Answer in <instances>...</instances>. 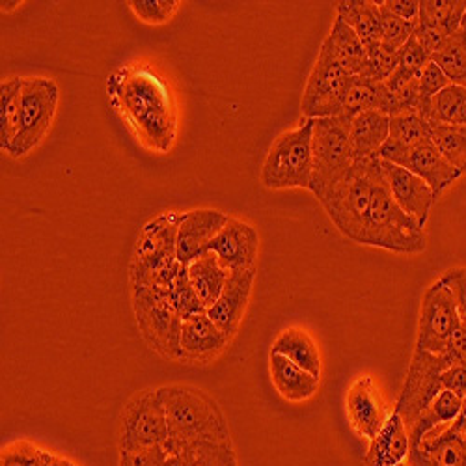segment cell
<instances>
[{
	"label": "cell",
	"mask_w": 466,
	"mask_h": 466,
	"mask_svg": "<svg viewBox=\"0 0 466 466\" xmlns=\"http://www.w3.org/2000/svg\"><path fill=\"white\" fill-rule=\"evenodd\" d=\"M459 323L457 302L451 289L442 280H437L425 289L421 299L416 349L435 355L444 353Z\"/></svg>",
	"instance_id": "14"
},
{
	"label": "cell",
	"mask_w": 466,
	"mask_h": 466,
	"mask_svg": "<svg viewBox=\"0 0 466 466\" xmlns=\"http://www.w3.org/2000/svg\"><path fill=\"white\" fill-rule=\"evenodd\" d=\"M388 97V116H396L407 110H420L423 114V103L420 97V75L405 69H396L390 79L384 83Z\"/></svg>",
	"instance_id": "33"
},
{
	"label": "cell",
	"mask_w": 466,
	"mask_h": 466,
	"mask_svg": "<svg viewBox=\"0 0 466 466\" xmlns=\"http://www.w3.org/2000/svg\"><path fill=\"white\" fill-rule=\"evenodd\" d=\"M256 280V268L236 270L229 273L228 282L217 299V302L208 308L209 319L231 339L241 327L245 312L250 302L252 288Z\"/></svg>",
	"instance_id": "18"
},
{
	"label": "cell",
	"mask_w": 466,
	"mask_h": 466,
	"mask_svg": "<svg viewBox=\"0 0 466 466\" xmlns=\"http://www.w3.org/2000/svg\"><path fill=\"white\" fill-rule=\"evenodd\" d=\"M380 14H382V44L386 47H390L392 51H400L409 42V37L414 34L416 23L405 21L390 12H386L382 6H380Z\"/></svg>",
	"instance_id": "40"
},
{
	"label": "cell",
	"mask_w": 466,
	"mask_h": 466,
	"mask_svg": "<svg viewBox=\"0 0 466 466\" xmlns=\"http://www.w3.org/2000/svg\"><path fill=\"white\" fill-rule=\"evenodd\" d=\"M270 353H277L302 368L304 371L312 373L314 377H321V355L316 341L304 329L289 327L279 334L273 341Z\"/></svg>",
	"instance_id": "25"
},
{
	"label": "cell",
	"mask_w": 466,
	"mask_h": 466,
	"mask_svg": "<svg viewBox=\"0 0 466 466\" xmlns=\"http://www.w3.org/2000/svg\"><path fill=\"white\" fill-rule=\"evenodd\" d=\"M318 200L347 239L396 254L425 250L423 228L396 204L379 157L357 159Z\"/></svg>",
	"instance_id": "1"
},
{
	"label": "cell",
	"mask_w": 466,
	"mask_h": 466,
	"mask_svg": "<svg viewBox=\"0 0 466 466\" xmlns=\"http://www.w3.org/2000/svg\"><path fill=\"white\" fill-rule=\"evenodd\" d=\"M431 140L453 168L466 172V126H433Z\"/></svg>",
	"instance_id": "37"
},
{
	"label": "cell",
	"mask_w": 466,
	"mask_h": 466,
	"mask_svg": "<svg viewBox=\"0 0 466 466\" xmlns=\"http://www.w3.org/2000/svg\"><path fill=\"white\" fill-rule=\"evenodd\" d=\"M23 101V79L10 76L0 85V147L8 151L19 133Z\"/></svg>",
	"instance_id": "32"
},
{
	"label": "cell",
	"mask_w": 466,
	"mask_h": 466,
	"mask_svg": "<svg viewBox=\"0 0 466 466\" xmlns=\"http://www.w3.org/2000/svg\"><path fill=\"white\" fill-rule=\"evenodd\" d=\"M388 137H390V116L384 112H360L349 122V138L357 159L377 157Z\"/></svg>",
	"instance_id": "24"
},
{
	"label": "cell",
	"mask_w": 466,
	"mask_h": 466,
	"mask_svg": "<svg viewBox=\"0 0 466 466\" xmlns=\"http://www.w3.org/2000/svg\"><path fill=\"white\" fill-rule=\"evenodd\" d=\"M168 291L170 302L174 304V308L177 309V314L185 319L198 316V314H206V308L200 302L197 291H194L190 280H188V270L185 265H181L177 268V273L174 275V279L170 280V284L165 288Z\"/></svg>",
	"instance_id": "38"
},
{
	"label": "cell",
	"mask_w": 466,
	"mask_h": 466,
	"mask_svg": "<svg viewBox=\"0 0 466 466\" xmlns=\"http://www.w3.org/2000/svg\"><path fill=\"white\" fill-rule=\"evenodd\" d=\"M380 6L405 21H418L420 15V0H382Z\"/></svg>",
	"instance_id": "47"
},
{
	"label": "cell",
	"mask_w": 466,
	"mask_h": 466,
	"mask_svg": "<svg viewBox=\"0 0 466 466\" xmlns=\"http://www.w3.org/2000/svg\"><path fill=\"white\" fill-rule=\"evenodd\" d=\"M386 108H388V97H386L384 83H373V81L362 79V76H353L345 92L339 118H343L345 122H351L360 112L379 110L386 114Z\"/></svg>",
	"instance_id": "30"
},
{
	"label": "cell",
	"mask_w": 466,
	"mask_h": 466,
	"mask_svg": "<svg viewBox=\"0 0 466 466\" xmlns=\"http://www.w3.org/2000/svg\"><path fill=\"white\" fill-rule=\"evenodd\" d=\"M453 293L455 302H457V312H459V321L466 329V267L462 268H450L448 273L441 279Z\"/></svg>",
	"instance_id": "45"
},
{
	"label": "cell",
	"mask_w": 466,
	"mask_h": 466,
	"mask_svg": "<svg viewBox=\"0 0 466 466\" xmlns=\"http://www.w3.org/2000/svg\"><path fill=\"white\" fill-rule=\"evenodd\" d=\"M444 353H448L455 364L466 366V329L461 323L451 334Z\"/></svg>",
	"instance_id": "48"
},
{
	"label": "cell",
	"mask_w": 466,
	"mask_h": 466,
	"mask_svg": "<svg viewBox=\"0 0 466 466\" xmlns=\"http://www.w3.org/2000/svg\"><path fill=\"white\" fill-rule=\"evenodd\" d=\"M451 366H455V362L448 353L435 355L414 349L403 390L394 410L403 418L407 427H410L412 421L444 390L441 377Z\"/></svg>",
	"instance_id": "12"
},
{
	"label": "cell",
	"mask_w": 466,
	"mask_h": 466,
	"mask_svg": "<svg viewBox=\"0 0 466 466\" xmlns=\"http://www.w3.org/2000/svg\"><path fill=\"white\" fill-rule=\"evenodd\" d=\"M351 79L353 75L334 58L330 49L323 44L314 69L308 76L300 101V108L306 120L334 118V116H339L345 92Z\"/></svg>",
	"instance_id": "10"
},
{
	"label": "cell",
	"mask_w": 466,
	"mask_h": 466,
	"mask_svg": "<svg viewBox=\"0 0 466 466\" xmlns=\"http://www.w3.org/2000/svg\"><path fill=\"white\" fill-rule=\"evenodd\" d=\"M258 250L259 236L256 228L241 218H229L208 248V252H213L229 273L256 268Z\"/></svg>",
	"instance_id": "17"
},
{
	"label": "cell",
	"mask_w": 466,
	"mask_h": 466,
	"mask_svg": "<svg viewBox=\"0 0 466 466\" xmlns=\"http://www.w3.org/2000/svg\"><path fill=\"white\" fill-rule=\"evenodd\" d=\"M396 69H398V51H392L390 47H386L382 42H379L366 47V58L357 76H362V79H368L373 83H386Z\"/></svg>",
	"instance_id": "39"
},
{
	"label": "cell",
	"mask_w": 466,
	"mask_h": 466,
	"mask_svg": "<svg viewBox=\"0 0 466 466\" xmlns=\"http://www.w3.org/2000/svg\"><path fill=\"white\" fill-rule=\"evenodd\" d=\"M409 451V427L398 412H392L377 437L370 441V448L362 462L364 466H398L407 462Z\"/></svg>",
	"instance_id": "22"
},
{
	"label": "cell",
	"mask_w": 466,
	"mask_h": 466,
	"mask_svg": "<svg viewBox=\"0 0 466 466\" xmlns=\"http://www.w3.org/2000/svg\"><path fill=\"white\" fill-rule=\"evenodd\" d=\"M185 213L168 211L144 224L131 259V286L167 288L181 263L176 254L177 229Z\"/></svg>",
	"instance_id": "4"
},
{
	"label": "cell",
	"mask_w": 466,
	"mask_h": 466,
	"mask_svg": "<svg viewBox=\"0 0 466 466\" xmlns=\"http://www.w3.org/2000/svg\"><path fill=\"white\" fill-rule=\"evenodd\" d=\"M112 106L147 147L167 153L176 140V106L168 85L149 67H124L106 83Z\"/></svg>",
	"instance_id": "2"
},
{
	"label": "cell",
	"mask_w": 466,
	"mask_h": 466,
	"mask_svg": "<svg viewBox=\"0 0 466 466\" xmlns=\"http://www.w3.org/2000/svg\"><path fill=\"white\" fill-rule=\"evenodd\" d=\"M42 448L28 441L12 442L3 448V455H0V466H35L40 462Z\"/></svg>",
	"instance_id": "43"
},
{
	"label": "cell",
	"mask_w": 466,
	"mask_h": 466,
	"mask_svg": "<svg viewBox=\"0 0 466 466\" xmlns=\"http://www.w3.org/2000/svg\"><path fill=\"white\" fill-rule=\"evenodd\" d=\"M431 60L444 71L451 85L466 88V30L453 32Z\"/></svg>",
	"instance_id": "35"
},
{
	"label": "cell",
	"mask_w": 466,
	"mask_h": 466,
	"mask_svg": "<svg viewBox=\"0 0 466 466\" xmlns=\"http://www.w3.org/2000/svg\"><path fill=\"white\" fill-rule=\"evenodd\" d=\"M398 466H410L409 462H401V464H398Z\"/></svg>",
	"instance_id": "51"
},
{
	"label": "cell",
	"mask_w": 466,
	"mask_h": 466,
	"mask_svg": "<svg viewBox=\"0 0 466 466\" xmlns=\"http://www.w3.org/2000/svg\"><path fill=\"white\" fill-rule=\"evenodd\" d=\"M314 120H304L297 129L282 133L270 146L261 167L259 181L270 190L312 188Z\"/></svg>",
	"instance_id": "5"
},
{
	"label": "cell",
	"mask_w": 466,
	"mask_h": 466,
	"mask_svg": "<svg viewBox=\"0 0 466 466\" xmlns=\"http://www.w3.org/2000/svg\"><path fill=\"white\" fill-rule=\"evenodd\" d=\"M377 157L380 161L403 167L409 172L421 177L427 185L431 187L437 198L451 183H455L462 176L457 168H453L444 159V155L437 149L431 138H425L420 144L410 147H403L398 142L388 138L380 147Z\"/></svg>",
	"instance_id": "13"
},
{
	"label": "cell",
	"mask_w": 466,
	"mask_h": 466,
	"mask_svg": "<svg viewBox=\"0 0 466 466\" xmlns=\"http://www.w3.org/2000/svg\"><path fill=\"white\" fill-rule=\"evenodd\" d=\"M410 466H466V398L459 418L410 444Z\"/></svg>",
	"instance_id": "15"
},
{
	"label": "cell",
	"mask_w": 466,
	"mask_h": 466,
	"mask_svg": "<svg viewBox=\"0 0 466 466\" xmlns=\"http://www.w3.org/2000/svg\"><path fill=\"white\" fill-rule=\"evenodd\" d=\"M336 14L357 32L366 47L382 42V14L379 3H373V0H341L336 5Z\"/></svg>",
	"instance_id": "27"
},
{
	"label": "cell",
	"mask_w": 466,
	"mask_h": 466,
	"mask_svg": "<svg viewBox=\"0 0 466 466\" xmlns=\"http://www.w3.org/2000/svg\"><path fill=\"white\" fill-rule=\"evenodd\" d=\"M71 461H67L66 457H60L53 451H47L44 450L42 451V457H40V462H37L35 466H69Z\"/></svg>",
	"instance_id": "49"
},
{
	"label": "cell",
	"mask_w": 466,
	"mask_h": 466,
	"mask_svg": "<svg viewBox=\"0 0 466 466\" xmlns=\"http://www.w3.org/2000/svg\"><path fill=\"white\" fill-rule=\"evenodd\" d=\"M441 380H442L444 390H450V392L457 394L459 398H466V366L455 364V366L448 368L442 373Z\"/></svg>",
	"instance_id": "46"
},
{
	"label": "cell",
	"mask_w": 466,
	"mask_h": 466,
	"mask_svg": "<svg viewBox=\"0 0 466 466\" xmlns=\"http://www.w3.org/2000/svg\"><path fill=\"white\" fill-rule=\"evenodd\" d=\"M133 309L142 338L153 351L181 360L183 318L170 302L168 291L159 286H133Z\"/></svg>",
	"instance_id": "6"
},
{
	"label": "cell",
	"mask_w": 466,
	"mask_h": 466,
	"mask_svg": "<svg viewBox=\"0 0 466 466\" xmlns=\"http://www.w3.org/2000/svg\"><path fill=\"white\" fill-rule=\"evenodd\" d=\"M450 85H451L450 79L433 60L421 69V73H420V97H421V103H423V114H425L430 101L437 94H441L444 88H448Z\"/></svg>",
	"instance_id": "42"
},
{
	"label": "cell",
	"mask_w": 466,
	"mask_h": 466,
	"mask_svg": "<svg viewBox=\"0 0 466 466\" xmlns=\"http://www.w3.org/2000/svg\"><path fill=\"white\" fill-rule=\"evenodd\" d=\"M168 439V421L159 390L137 394L122 412L120 453L146 451L165 444Z\"/></svg>",
	"instance_id": "11"
},
{
	"label": "cell",
	"mask_w": 466,
	"mask_h": 466,
	"mask_svg": "<svg viewBox=\"0 0 466 466\" xmlns=\"http://www.w3.org/2000/svg\"><path fill=\"white\" fill-rule=\"evenodd\" d=\"M323 44L330 49L334 58L353 76L360 73L366 58V46L362 44L357 32L338 15L332 23L330 34L325 37Z\"/></svg>",
	"instance_id": "29"
},
{
	"label": "cell",
	"mask_w": 466,
	"mask_h": 466,
	"mask_svg": "<svg viewBox=\"0 0 466 466\" xmlns=\"http://www.w3.org/2000/svg\"><path fill=\"white\" fill-rule=\"evenodd\" d=\"M345 409L349 423L362 439L373 441L388 420L384 400L370 375L359 377L347 390Z\"/></svg>",
	"instance_id": "16"
},
{
	"label": "cell",
	"mask_w": 466,
	"mask_h": 466,
	"mask_svg": "<svg viewBox=\"0 0 466 466\" xmlns=\"http://www.w3.org/2000/svg\"><path fill=\"white\" fill-rule=\"evenodd\" d=\"M157 390L167 412L170 439L231 442L226 416L209 394L188 384H168Z\"/></svg>",
	"instance_id": "3"
},
{
	"label": "cell",
	"mask_w": 466,
	"mask_h": 466,
	"mask_svg": "<svg viewBox=\"0 0 466 466\" xmlns=\"http://www.w3.org/2000/svg\"><path fill=\"white\" fill-rule=\"evenodd\" d=\"M462 407H464V398H459L450 390H442L435 398V401L427 407L409 427L410 444L420 442L423 437L439 430V427L453 423L462 412Z\"/></svg>",
	"instance_id": "28"
},
{
	"label": "cell",
	"mask_w": 466,
	"mask_h": 466,
	"mask_svg": "<svg viewBox=\"0 0 466 466\" xmlns=\"http://www.w3.org/2000/svg\"><path fill=\"white\" fill-rule=\"evenodd\" d=\"M229 338L209 319L208 314L192 316L181 327V360L208 364L228 347Z\"/></svg>",
	"instance_id": "21"
},
{
	"label": "cell",
	"mask_w": 466,
	"mask_h": 466,
	"mask_svg": "<svg viewBox=\"0 0 466 466\" xmlns=\"http://www.w3.org/2000/svg\"><path fill=\"white\" fill-rule=\"evenodd\" d=\"M58 106V86L47 76H34L23 79V101H21V120L19 133L12 142V157L19 159L28 155L40 144L51 129Z\"/></svg>",
	"instance_id": "8"
},
{
	"label": "cell",
	"mask_w": 466,
	"mask_h": 466,
	"mask_svg": "<svg viewBox=\"0 0 466 466\" xmlns=\"http://www.w3.org/2000/svg\"><path fill=\"white\" fill-rule=\"evenodd\" d=\"M466 0H421L416 25L433 28L450 37L462 25Z\"/></svg>",
	"instance_id": "31"
},
{
	"label": "cell",
	"mask_w": 466,
	"mask_h": 466,
	"mask_svg": "<svg viewBox=\"0 0 466 466\" xmlns=\"http://www.w3.org/2000/svg\"><path fill=\"white\" fill-rule=\"evenodd\" d=\"M382 163V170L390 187L392 197L396 204L420 226L423 228L427 218H430L431 208L437 202V197L433 194L431 187L427 185L421 177L409 172L403 167H398L394 163Z\"/></svg>",
	"instance_id": "20"
},
{
	"label": "cell",
	"mask_w": 466,
	"mask_h": 466,
	"mask_svg": "<svg viewBox=\"0 0 466 466\" xmlns=\"http://www.w3.org/2000/svg\"><path fill=\"white\" fill-rule=\"evenodd\" d=\"M464 30H466V14H464V17H462V25H461Z\"/></svg>",
	"instance_id": "50"
},
{
	"label": "cell",
	"mask_w": 466,
	"mask_h": 466,
	"mask_svg": "<svg viewBox=\"0 0 466 466\" xmlns=\"http://www.w3.org/2000/svg\"><path fill=\"white\" fill-rule=\"evenodd\" d=\"M430 62H431V56L425 53V49L420 46L414 34L409 37V42L398 51V67L405 69L409 73L420 75L421 69Z\"/></svg>",
	"instance_id": "44"
},
{
	"label": "cell",
	"mask_w": 466,
	"mask_h": 466,
	"mask_svg": "<svg viewBox=\"0 0 466 466\" xmlns=\"http://www.w3.org/2000/svg\"><path fill=\"white\" fill-rule=\"evenodd\" d=\"M312 157L314 174L309 190L316 194V198H321L357 161L351 138H349V122L339 116L314 120Z\"/></svg>",
	"instance_id": "7"
},
{
	"label": "cell",
	"mask_w": 466,
	"mask_h": 466,
	"mask_svg": "<svg viewBox=\"0 0 466 466\" xmlns=\"http://www.w3.org/2000/svg\"><path fill=\"white\" fill-rule=\"evenodd\" d=\"M187 270L188 280L208 312V308H211L220 297L228 282L229 270L220 263V259L213 252L198 256L192 263L187 265Z\"/></svg>",
	"instance_id": "26"
},
{
	"label": "cell",
	"mask_w": 466,
	"mask_h": 466,
	"mask_svg": "<svg viewBox=\"0 0 466 466\" xmlns=\"http://www.w3.org/2000/svg\"><path fill=\"white\" fill-rule=\"evenodd\" d=\"M425 116L433 126H466V88L450 85L430 101Z\"/></svg>",
	"instance_id": "34"
},
{
	"label": "cell",
	"mask_w": 466,
	"mask_h": 466,
	"mask_svg": "<svg viewBox=\"0 0 466 466\" xmlns=\"http://www.w3.org/2000/svg\"><path fill=\"white\" fill-rule=\"evenodd\" d=\"M69 466H79V464H75V462H69Z\"/></svg>",
	"instance_id": "52"
},
{
	"label": "cell",
	"mask_w": 466,
	"mask_h": 466,
	"mask_svg": "<svg viewBox=\"0 0 466 466\" xmlns=\"http://www.w3.org/2000/svg\"><path fill=\"white\" fill-rule=\"evenodd\" d=\"M268 371L277 392L286 401L302 403L318 394L319 379L314 377L312 373L304 371L302 368H299L297 364H293L282 355H277V353L268 355Z\"/></svg>",
	"instance_id": "23"
},
{
	"label": "cell",
	"mask_w": 466,
	"mask_h": 466,
	"mask_svg": "<svg viewBox=\"0 0 466 466\" xmlns=\"http://www.w3.org/2000/svg\"><path fill=\"white\" fill-rule=\"evenodd\" d=\"M433 124L420 110H407L396 116H390V140L398 142L403 147L420 144L425 138H431Z\"/></svg>",
	"instance_id": "36"
},
{
	"label": "cell",
	"mask_w": 466,
	"mask_h": 466,
	"mask_svg": "<svg viewBox=\"0 0 466 466\" xmlns=\"http://www.w3.org/2000/svg\"><path fill=\"white\" fill-rule=\"evenodd\" d=\"M129 6L140 21L161 25L170 21V17L179 8V3L177 0H131Z\"/></svg>",
	"instance_id": "41"
},
{
	"label": "cell",
	"mask_w": 466,
	"mask_h": 466,
	"mask_svg": "<svg viewBox=\"0 0 466 466\" xmlns=\"http://www.w3.org/2000/svg\"><path fill=\"white\" fill-rule=\"evenodd\" d=\"M229 220L228 215L217 209H192L183 215L177 229L176 254L181 265H188L198 256L206 254L211 241Z\"/></svg>",
	"instance_id": "19"
},
{
	"label": "cell",
	"mask_w": 466,
	"mask_h": 466,
	"mask_svg": "<svg viewBox=\"0 0 466 466\" xmlns=\"http://www.w3.org/2000/svg\"><path fill=\"white\" fill-rule=\"evenodd\" d=\"M120 466H238L233 442L176 441L146 451L120 453Z\"/></svg>",
	"instance_id": "9"
}]
</instances>
